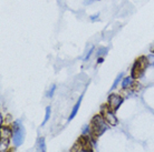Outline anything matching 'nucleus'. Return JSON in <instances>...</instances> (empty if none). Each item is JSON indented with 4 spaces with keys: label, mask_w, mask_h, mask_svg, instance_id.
I'll use <instances>...</instances> for the list:
<instances>
[{
    "label": "nucleus",
    "mask_w": 154,
    "mask_h": 152,
    "mask_svg": "<svg viewBox=\"0 0 154 152\" xmlns=\"http://www.w3.org/2000/svg\"><path fill=\"white\" fill-rule=\"evenodd\" d=\"M15 130H14V134H12V141L15 143L16 147H18L23 143V138H25V129H23V124H20V121L15 122Z\"/></svg>",
    "instance_id": "1"
},
{
    "label": "nucleus",
    "mask_w": 154,
    "mask_h": 152,
    "mask_svg": "<svg viewBox=\"0 0 154 152\" xmlns=\"http://www.w3.org/2000/svg\"><path fill=\"white\" fill-rule=\"evenodd\" d=\"M106 129H107V126L105 123L104 119L102 118L100 115L94 117V119L92 120V132H94L96 136H100Z\"/></svg>",
    "instance_id": "2"
},
{
    "label": "nucleus",
    "mask_w": 154,
    "mask_h": 152,
    "mask_svg": "<svg viewBox=\"0 0 154 152\" xmlns=\"http://www.w3.org/2000/svg\"><path fill=\"white\" fill-rule=\"evenodd\" d=\"M122 102H123V98L119 95H111L108 97V106H109V109H112L113 111L117 110Z\"/></svg>",
    "instance_id": "3"
},
{
    "label": "nucleus",
    "mask_w": 154,
    "mask_h": 152,
    "mask_svg": "<svg viewBox=\"0 0 154 152\" xmlns=\"http://www.w3.org/2000/svg\"><path fill=\"white\" fill-rule=\"evenodd\" d=\"M104 118L107 121L108 124H111V126H116L117 124V118L114 115V113L111 110L104 111Z\"/></svg>",
    "instance_id": "4"
},
{
    "label": "nucleus",
    "mask_w": 154,
    "mask_h": 152,
    "mask_svg": "<svg viewBox=\"0 0 154 152\" xmlns=\"http://www.w3.org/2000/svg\"><path fill=\"white\" fill-rule=\"evenodd\" d=\"M86 143H83V142H79L77 145H75L72 150V152H91V149H88L87 147H85Z\"/></svg>",
    "instance_id": "5"
},
{
    "label": "nucleus",
    "mask_w": 154,
    "mask_h": 152,
    "mask_svg": "<svg viewBox=\"0 0 154 152\" xmlns=\"http://www.w3.org/2000/svg\"><path fill=\"white\" fill-rule=\"evenodd\" d=\"M82 99H83V95H81V97H79L78 101H77L76 104L74 106L73 110H72V113H70V115H69V120L74 119V117H75V115L77 114V111H78V109H79V106H81V103H82Z\"/></svg>",
    "instance_id": "6"
},
{
    "label": "nucleus",
    "mask_w": 154,
    "mask_h": 152,
    "mask_svg": "<svg viewBox=\"0 0 154 152\" xmlns=\"http://www.w3.org/2000/svg\"><path fill=\"white\" fill-rule=\"evenodd\" d=\"M132 84H133V79H132V77H127V78L122 80V88H123V89L131 88Z\"/></svg>",
    "instance_id": "7"
},
{
    "label": "nucleus",
    "mask_w": 154,
    "mask_h": 152,
    "mask_svg": "<svg viewBox=\"0 0 154 152\" xmlns=\"http://www.w3.org/2000/svg\"><path fill=\"white\" fill-rule=\"evenodd\" d=\"M37 152H46V145H45V139L44 138H39L38 139Z\"/></svg>",
    "instance_id": "8"
},
{
    "label": "nucleus",
    "mask_w": 154,
    "mask_h": 152,
    "mask_svg": "<svg viewBox=\"0 0 154 152\" xmlns=\"http://www.w3.org/2000/svg\"><path fill=\"white\" fill-rule=\"evenodd\" d=\"M49 118H50V107H47L46 108V114H45V119H44V121H42V126H45V124H46V122L48 121V119Z\"/></svg>",
    "instance_id": "9"
},
{
    "label": "nucleus",
    "mask_w": 154,
    "mask_h": 152,
    "mask_svg": "<svg viewBox=\"0 0 154 152\" xmlns=\"http://www.w3.org/2000/svg\"><path fill=\"white\" fill-rule=\"evenodd\" d=\"M122 77H123V73H119V76L116 77V79H115V81H114V83H113V86H112V89L111 90H113V89H115L116 88V86L119 84V82L122 80Z\"/></svg>",
    "instance_id": "10"
},
{
    "label": "nucleus",
    "mask_w": 154,
    "mask_h": 152,
    "mask_svg": "<svg viewBox=\"0 0 154 152\" xmlns=\"http://www.w3.org/2000/svg\"><path fill=\"white\" fill-rule=\"evenodd\" d=\"M55 90H56V86H55V84H53V86L50 87L49 91L47 92V95H48L49 98H51V97L54 95V93H55Z\"/></svg>",
    "instance_id": "11"
},
{
    "label": "nucleus",
    "mask_w": 154,
    "mask_h": 152,
    "mask_svg": "<svg viewBox=\"0 0 154 152\" xmlns=\"http://www.w3.org/2000/svg\"><path fill=\"white\" fill-rule=\"evenodd\" d=\"M147 59V62L149 63H151V65H154V53H151V54H149L146 57Z\"/></svg>",
    "instance_id": "12"
},
{
    "label": "nucleus",
    "mask_w": 154,
    "mask_h": 152,
    "mask_svg": "<svg viewBox=\"0 0 154 152\" xmlns=\"http://www.w3.org/2000/svg\"><path fill=\"white\" fill-rule=\"evenodd\" d=\"M107 51H108L107 48H100V49L98 50V54H97V56H98V57H100V54H105Z\"/></svg>",
    "instance_id": "13"
},
{
    "label": "nucleus",
    "mask_w": 154,
    "mask_h": 152,
    "mask_svg": "<svg viewBox=\"0 0 154 152\" xmlns=\"http://www.w3.org/2000/svg\"><path fill=\"white\" fill-rule=\"evenodd\" d=\"M93 51H94V47H92L91 49L88 50V52H87V54H86V57H85V60H87L91 56H92V53H93Z\"/></svg>",
    "instance_id": "14"
},
{
    "label": "nucleus",
    "mask_w": 154,
    "mask_h": 152,
    "mask_svg": "<svg viewBox=\"0 0 154 152\" xmlns=\"http://www.w3.org/2000/svg\"><path fill=\"white\" fill-rule=\"evenodd\" d=\"M97 17H98V13H97V15H95V16H92V17H91V19H92V20H96Z\"/></svg>",
    "instance_id": "15"
},
{
    "label": "nucleus",
    "mask_w": 154,
    "mask_h": 152,
    "mask_svg": "<svg viewBox=\"0 0 154 152\" xmlns=\"http://www.w3.org/2000/svg\"><path fill=\"white\" fill-rule=\"evenodd\" d=\"M151 51H152V52H154V43L151 46Z\"/></svg>",
    "instance_id": "16"
}]
</instances>
